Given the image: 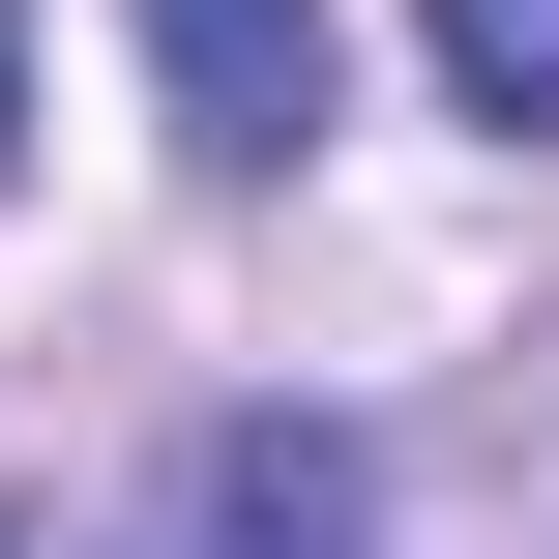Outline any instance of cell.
<instances>
[{"mask_svg":"<svg viewBox=\"0 0 559 559\" xmlns=\"http://www.w3.org/2000/svg\"><path fill=\"white\" fill-rule=\"evenodd\" d=\"M0 559H59V531H29V501H0Z\"/></svg>","mask_w":559,"mask_h":559,"instance_id":"cell-5","label":"cell"},{"mask_svg":"<svg viewBox=\"0 0 559 559\" xmlns=\"http://www.w3.org/2000/svg\"><path fill=\"white\" fill-rule=\"evenodd\" d=\"M177 88V177H295L324 147V0H118Z\"/></svg>","mask_w":559,"mask_h":559,"instance_id":"cell-1","label":"cell"},{"mask_svg":"<svg viewBox=\"0 0 559 559\" xmlns=\"http://www.w3.org/2000/svg\"><path fill=\"white\" fill-rule=\"evenodd\" d=\"M413 29H442V88H472L501 147H559V0H413Z\"/></svg>","mask_w":559,"mask_h":559,"instance_id":"cell-3","label":"cell"},{"mask_svg":"<svg viewBox=\"0 0 559 559\" xmlns=\"http://www.w3.org/2000/svg\"><path fill=\"white\" fill-rule=\"evenodd\" d=\"M147 559H383V472H354V413H206Z\"/></svg>","mask_w":559,"mask_h":559,"instance_id":"cell-2","label":"cell"},{"mask_svg":"<svg viewBox=\"0 0 559 559\" xmlns=\"http://www.w3.org/2000/svg\"><path fill=\"white\" fill-rule=\"evenodd\" d=\"M0 177H29V29H0Z\"/></svg>","mask_w":559,"mask_h":559,"instance_id":"cell-4","label":"cell"}]
</instances>
